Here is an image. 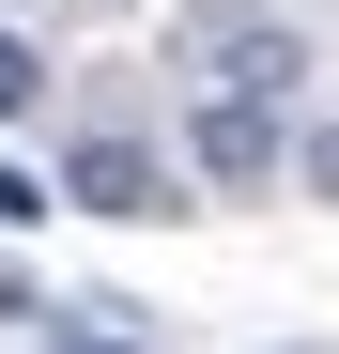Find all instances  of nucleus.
Returning a JSON list of instances; mask_svg holds the SVG:
<instances>
[{
	"instance_id": "obj_7",
	"label": "nucleus",
	"mask_w": 339,
	"mask_h": 354,
	"mask_svg": "<svg viewBox=\"0 0 339 354\" xmlns=\"http://www.w3.org/2000/svg\"><path fill=\"white\" fill-rule=\"evenodd\" d=\"M62 354H139V339H62Z\"/></svg>"
},
{
	"instance_id": "obj_6",
	"label": "nucleus",
	"mask_w": 339,
	"mask_h": 354,
	"mask_svg": "<svg viewBox=\"0 0 339 354\" xmlns=\"http://www.w3.org/2000/svg\"><path fill=\"white\" fill-rule=\"evenodd\" d=\"M293 169H309V201H339V124H309V139H293Z\"/></svg>"
},
{
	"instance_id": "obj_3",
	"label": "nucleus",
	"mask_w": 339,
	"mask_h": 354,
	"mask_svg": "<svg viewBox=\"0 0 339 354\" xmlns=\"http://www.w3.org/2000/svg\"><path fill=\"white\" fill-rule=\"evenodd\" d=\"M185 154H201V185L216 201H247V185H277V93H201V124H185Z\"/></svg>"
},
{
	"instance_id": "obj_5",
	"label": "nucleus",
	"mask_w": 339,
	"mask_h": 354,
	"mask_svg": "<svg viewBox=\"0 0 339 354\" xmlns=\"http://www.w3.org/2000/svg\"><path fill=\"white\" fill-rule=\"evenodd\" d=\"M31 216H62V185H31V169H0V231H31Z\"/></svg>"
},
{
	"instance_id": "obj_2",
	"label": "nucleus",
	"mask_w": 339,
	"mask_h": 354,
	"mask_svg": "<svg viewBox=\"0 0 339 354\" xmlns=\"http://www.w3.org/2000/svg\"><path fill=\"white\" fill-rule=\"evenodd\" d=\"M62 201H77V216H185L170 154H154V139H124V124H93V139L62 154Z\"/></svg>"
},
{
	"instance_id": "obj_1",
	"label": "nucleus",
	"mask_w": 339,
	"mask_h": 354,
	"mask_svg": "<svg viewBox=\"0 0 339 354\" xmlns=\"http://www.w3.org/2000/svg\"><path fill=\"white\" fill-rule=\"evenodd\" d=\"M170 62H185V93H277V108H293L309 31H293V16H247V0H216V16L170 31Z\"/></svg>"
},
{
	"instance_id": "obj_4",
	"label": "nucleus",
	"mask_w": 339,
	"mask_h": 354,
	"mask_svg": "<svg viewBox=\"0 0 339 354\" xmlns=\"http://www.w3.org/2000/svg\"><path fill=\"white\" fill-rule=\"evenodd\" d=\"M46 108V62H31V31H0V124H31Z\"/></svg>"
}]
</instances>
